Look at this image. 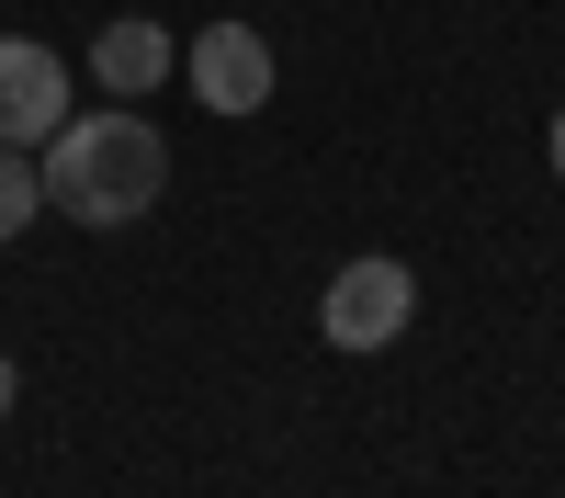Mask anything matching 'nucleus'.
Here are the masks:
<instances>
[{"label":"nucleus","instance_id":"nucleus-1","mask_svg":"<svg viewBox=\"0 0 565 498\" xmlns=\"http://www.w3.org/2000/svg\"><path fill=\"white\" fill-rule=\"evenodd\" d=\"M45 170V215H79V226H136L170 193V136L148 114H68L57 136L34 148Z\"/></svg>","mask_w":565,"mask_h":498},{"label":"nucleus","instance_id":"nucleus-2","mask_svg":"<svg viewBox=\"0 0 565 498\" xmlns=\"http://www.w3.org/2000/svg\"><path fill=\"white\" fill-rule=\"evenodd\" d=\"M418 317V272L407 261H340L328 272V295H317V329H328V351H385L396 329Z\"/></svg>","mask_w":565,"mask_h":498},{"label":"nucleus","instance_id":"nucleus-3","mask_svg":"<svg viewBox=\"0 0 565 498\" xmlns=\"http://www.w3.org/2000/svg\"><path fill=\"white\" fill-rule=\"evenodd\" d=\"M181 80H193L204 114H271V34L260 23H204L181 45Z\"/></svg>","mask_w":565,"mask_h":498},{"label":"nucleus","instance_id":"nucleus-4","mask_svg":"<svg viewBox=\"0 0 565 498\" xmlns=\"http://www.w3.org/2000/svg\"><path fill=\"white\" fill-rule=\"evenodd\" d=\"M68 125V57L34 34H0V148H45Z\"/></svg>","mask_w":565,"mask_h":498},{"label":"nucleus","instance_id":"nucleus-5","mask_svg":"<svg viewBox=\"0 0 565 498\" xmlns=\"http://www.w3.org/2000/svg\"><path fill=\"white\" fill-rule=\"evenodd\" d=\"M170 68H181V34H170V23H148V12H114L103 34H90V80H103L114 103H148Z\"/></svg>","mask_w":565,"mask_h":498},{"label":"nucleus","instance_id":"nucleus-6","mask_svg":"<svg viewBox=\"0 0 565 498\" xmlns=\"http://www.w3.org/2000/svg\"><path fill=\"white\" fill-rule=\"evenodd\" d=\"M34 215H45V170H34V148H0V250H12Z\"/></svg>","mask_w":565,"mask_h":498},{"label":"nucleus","instance_id":"nucleus-7","mask_svg":"<svg viewBox=\"0 0 565 498\" xmlns=\"http://www.w3.org/2000/svg\"><path fill=\"white\" fill-rule=\"evenodd\" d=\"M554 181H565V114H554Z\"/></svg>","mask_w":565,"mask_h":498},{"label":"nucleus","instance_id":"nucleus-8","mask_svg":"<svg viewBox=\"0 0 565 498\" xmlns=\"http://www.w3.org/2000/svg\"><path fill=\"white\" fill-rule=\"evenodd\" d=\"M0 420H12V362H0Z\"/></svg>","mask_w":565,"mask_h":498}]
</instances>
